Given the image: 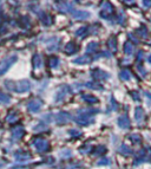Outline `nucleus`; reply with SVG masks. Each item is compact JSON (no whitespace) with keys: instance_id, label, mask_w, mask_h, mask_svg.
<instances>
[{"instance_id":"39","label":"nucleus","mask_w":151,"mask_h":169,"mask_svg":"<svg viewBox=\"0 0 151 169\" xmlns=\"http://www.w3.org/2000/svg\"><path fill=\"white\" fill-rule=\"evenodd\" d=\"M60 155H63L65 159H67L72 155V151L71 150H63V151H60Z\"/></svg>"},{"instance_id":"20","label":"nucleus","mask_w":151,"mask_h":169,"mask_svg":"<svg viewBox=\"0 0 151 169\" xmlns=\"http://www.w3.org/2000/svg\"><path fill=\"white\" fill-rule=\"evenodd\" d=\"M107 45H109V49H110L111 51H113V52H115V51L117 50V39H116L115 36H112V37L109 38Z\"/></svg>"},{"instance_id":"41","label":"nucleus","mask_w":151,"mask_h":169,"mask_svg":"<svg viewBox=\"0 0 151 169\" xmlns=\"http://www.w3.org/2000/svg\"><path fill=\"white\" fill-rule=\"evenodd\" d=\"M131 96L133 97V99H135L136 102H141V97H139V95H138V92H136V91H132V92H131Z\"/></svg>"},{"instance_id":"26","label":"nucleus","mask_w":151,"mask_h":169,"mask_svg":"<svg viewBox=\"0 0 151 169\" xmlns=\"http://www.w3.org/2000/svg\"><path fill=\"white\" fill-rule=\"evenodd\" d=\"M7 122L8 123H16L18 120H19V115L18 112H11L8 116H7Z\"/></svg>"},{"instance_id":"18","label":"nucleus","mask_w":151,"mask_h":169,"mask_svg":"<svg viewBox=\"0 0 151 169\" xmlns=\"http://www.w3.org/2000/svg\"><path fill=\"white\" fill-rule=\"evenodd\" d=\"M20 26L22 29H30L31 27V19L27 16H24L20 19Z\"/></svg>"},{"instance_id":"9","label":"nucleus","mask_w":151,"mask_h":169,"mask_svg":"<svg viewBox=\"0 0 151 169\" xmlns=\"http://www.w3.org/2000/svg\"><path fill=\"white\" fill-rule=\"evenodd\" d=\"M41 107H43V101H40V99H32L27 104V110L30 112H38L40 110Z\"/></svg>"},{"instance_id":"7","label":"nucleus","mask_w":151,"mask_h":169,"mask_svg":"<svg viewBox=\"0 0 151 169\" xmlns=\"http://www.w3.org/2000/svg\"><path fill=\"white\" fill-rule=\"evenodd\" d=\"M112 12H113V7L110 3H105L104 6L102 7V11L99 12V16L104 18V19H110L111 18V14H112Z\"/></svg>"},{"instance_id":"17","label":"nucleus","mask_w":151,"mask_h":169,"mask_svg":"<svg viewBox=\"0 0 151 169\" xmlns=\"http://www.w3.org/2000/svg\"><path fill=\"white\" fill-rule=\"evenodd\" d=\"M135 118H136V122L137 123H141L144 118V110L139 107V108H136V111H135Z\"/></svg>"},{"instance_id":"31","label":"nucleus","mask_w":151,"mask_h":169,"mask_svg":"<svg viewBox=\"0 0 151 169\" xmlns=\"http://www.w3.org/2000/svg\"><path fill=\"white\" fill-rule=\"evenodd\" d=\"M97 49H98V43L92 42V43H90L89 45H87V47H86V52H90V53H92V52H95Z\"/></svg>"},{"instance_id":"19","label":"nucleus","mask_w":151,"mask_h":169,"mask_svg":"<svg viewBox=\"0 0 151 169\" xmlns=\"http://www.w3.org/2000/svg\"><path fill=\"white\" fill-rule=\"evenodd\" d=\"M85 86L93 89V90H104V86L99 82H87V83H85Z\"/></svg>"},{"instance_id":"50","label":"nucleus","mask_w":151,"mask_h":169,"mask_svg":"<svg viewBox=\"0 0 151 169\" xmlns=\"http://www.w3.org/2000/svg\"><path fill=\"white\" fill-rule=\"evenodd\" d=\"M1 5H3V4H1V3H0V11H1V10H3V6H1Z\"/></svg>"},{"instance_id":"33","label":"nucleus","mask_w":151,"mask_h":169,"mask_svg":"<svg viewBox=\"0 0 151 169\" xmlns=\"http://www.w3.org/2000/svg\"><path fill=\"white\" fill-rule=\"evenodd\" d=\"M41 21L45 26H50V25H52V17L51 16H44L41 18Z\"/></svg>"},{"instance_id":"34","label":"nucleus","mask_w":151,"mask_h":169,"mask_svg":"<svg viewBox=\"0 0 151 169\" xmlns=\"http://www.w3.org/2000/svg\"><path fill=\"white\" fill-rule=\"evenodd\" d=\"M106 150H107V149H106L104 146H100V147H97V148L95 149L93 154H95V155H103V154L106 153Z\"/></svg>"},{"instance_id":"12","label":"nucleus","mask_w":151,"mask_h":169,"mask_svg":"<svg viewBox=\"0 0 151 169\" xmlns=\"http://www.w3.org/2000/svg\"><path fill=\"white\" fill-rule=\"evenodd\" d=\"M117 124L120 129H128L130 128V120L128 115H120L117 120Z\"/></svg>"},{"instance_id":"23","label":"nucleus","mask_w":151,"mask_h":169,"mask_svg":"<svg viewBox=\"0 0 151 169\" xmlns=\"http://www.w3.org/2000/svg\"><path fill=\"white\" fill-rule=\"evenodd\" d=\"M32 62H33V69H40L41 68V65H43V63H41V58H40V56L39 55H34V57H33V59H32Z\"/></svg>"},{"instance_id":"10","label":"nucleus","mask_w":151,"mask_h":169,"mask_svg":"<svg viewBox=\"0 0 151 169\" xmlns=\"http://www.w3.org/2000/svg\"><path fill=\"white\" fill-rule=\"evenodd\" d=\"M71 14L74 19H77V20H86L91 17V13L87 12V11H73Z\"/></svg>"},{"instance_id":"25","label":"nucleus","mask_w":151,"mask_h":169,"mask_svg":"<svg viewBox=\"0 0 151 169\" xmlns=\"http://www.w3.org/2000/svg\"><path fill=\"white\" fill-rule=\"evenodd\" d=\"M124 53L127 56H131L133 53V45L130 42H127L124 44Z\"/></svg>"},{"instance_id":"38","label":"nucleus","mask_w":151,"mask_h":169,"mask_svg":"<svg viewBox=\"0 0 151 169\" xmlns=\"http://www.w3.org/2000/svg\"><path fill=\"white\" fill-rule=\"evenodd\" d=\"M79 151H80L82 154H86V153H90V151H91V147H89V146H84V147L79 148Z\"/></svg>"},{"instance_id":"2","label":"nucleus","mask_w":151,"mask_h":169,"mask_svg":"<svg viewBox=\"0 0 151 169\" xmlns=\"http://www.w3.org/2000/svg\"><path fill=\"white\" fill-rule=\"evenodd\" d=\"M32 146L35 148L38 153H46L50 150V143L47 140L43 137H38L32 142Z\"/></svg>"},{"instance_id":"49","label":"nucleus","mask_w":151,"mask_h":169,"mask_svg":"<svg viewBox=\"0 0 151 169\" xmlns=\"http://www.w3.org/2000/svg\"><path fill=\"white\" fill-rule=\"evenodd\" d=\"M5 164V162H3V161H0V167H3Z\"/></svg>"},{"instance_id":"45","label":"nucleus","mask_w":151,"mask_h":169,"mask_svg":"<svg viewBox=\"0 0 151 169\" xmlns=\"http://www.w3.org/2000/svg\"><path fill=\"white\" fill-rule=\"evenodd\" d=\"M100 56H103V57H111L110 52H107V51H103V52H102V55H100Z\"/></svg>"},{"instance_id":"40","label":"nucleus","mask_w":151,"mask_h":169,"mask_svg":"<svg viewBox=\"0 0 151 169\" xmlns=\"http://www.w3.org/2000/svg\"><path fill=\"white\" fill-rule=\"evenodd\" d=\"M137 69H138V71H139V73H141V76H146V70L143 68V66H141V65H137Z\"/></svg>"},{"instance_id":"27","label":"nucleus","mask_w":151,"mask_h":169,"mask_svg":"<svg viewBox=\"0 0 151 169\" xmlns=\"http://www.w3.org/2000/svg\"><path fill=\"white\" fill-rule=\"evenodd\" d=\"M119 77L122 78L123 81H125V82L130 81V79H131V75H130V71H128V70H123V71H120V73H119Z\"/></svg>"},{"instance_id":"46","label":"nucleus","mask_w":151,"mask_h":169,"mask_svg":"<svg viewBox=\"0 0 151 169\" xmlns=\"http://www.w3.org/2000/svg\"><path fill=\"white\" fill-rule=\"evenodd\" d=\"M129 37H130V38L132 39V40H133L135 43H138V39H137V38H136V37H135V36H133L132 33H130V34H129Z\"/></svg>"},{"instance_id":"5","label":"nucleus","mask_w":151,"mask_h":169,"mask_svg":"<svg viewBox=\"0 0 151 169\" xmlns=\"http://www.w3.org/2000/svg\"><path fill=\"white\" fill-rule=\"evenodd\" d=\"M71 121V115L69 112H65V111H60L56 115V122L59 124V125H64L66 123H69Z\"/></svg>"},{"instance_id":"28","label":"nucleus","mask_w":151,"mask_h":169,"mask_svg":"<svg viewBox=\"0 0 151 169\" xmlns=\"http://www.w3.org/2000/svg\"><path fill=\"white\" fill-rule=\"evenodd\" d=\"M87 31H89V29H87L86 26H83V27H80L76 31V36L77 37H85L87 34Z\"/></svg>"},{"instance_id":"29","label":"nucleus","mask_w":151,"mask_h":169,"mask_svg":"<svg viewBox=\"0 0 151 169\" xmlns=\"http://www.w3.org/2000/svg\"><path fill=\"white\" fill-rule=\"evenodd\" d=\"M136 32H137V34H139L143 38H146L148 37V29H146V26H141L139 29H137Z\"/></svg>"},{"instance_id":"24","label":"nucleus","mask_w":151,"mask_h":169,"mask_svg":"<svg viewBox=\"0 0 151 169\" xmlns=\"http://www.w3.org/2000/svg\"><path fill=\"white\" fill-rule=\"evenodd\" d=\"M82 99L85 101V102H87V103H91V104L98 103V98L96 96H93V95H83L82 96Z\"/></svg>"},{"instance_id":"43","label":"nucleus","mask_w":151,"mask_h":169,"mask_svg":"<svg viewBox=\"0 0 151 169\" xmlns=\"http://www.w3.org/2000/svg\"><path fill=\"white\" fill-rule=\"evenodd\" d=\"M124 19H125V16H124V13L122 12L120 16H119V18H118V23H119V24H123V23H124Z\"/></svg>"},{"instance_id":"22","label":"nucleus","mask_w":151,"mask_h":169,"mask_svg":"<svg viewBox=\"0 0 151 169\" xmlns=\"http://www.w3.org/2000/svg\"><path fill=\"white\" fill-rule=\"evenodd\" d=\"M118 153L122 154V155H131L133 151H132V149H131L129 146H127V144H122L120 148H118Z\"/></svg>"},{"instance_id":"21","label":"nucleus","mask_w":151,"mask_h":169,"mask_svg":"<svg viewBox=\"0 0 151 169\" xmlns=\"http://www.w3.org/2000/svg\"><path fill=\"white\" fill-rule=\"evenodd\" d=\"M11 103V97L3 92V91H0V104H4V105H8V104Z\"/></svg>"},{"instance_id":"8","label":"nucleus","mask_w":151,"mask_h":169,"mask_svg":"<svg viewBox=\"0 0 151 169\" xmlns=\"http://www.w3.org/2000/svg\"><path fill=\"white\" fill-rule=\"evenodd\" d=\"M91 76L92 78H95L96 81H103V79H107V78L110 77V75L103 70L100 69H93L92 72H91Z\"/></svg>"},{"instance_id":"11","label":"nucleus","mask_w":151,"mask_h":169,"mask_svg":"<svg viewBox=\"0 0 151 169\" xmlns=\"http://www.w3.org/2000/svg\"><path fill=\"white\" fill-rule=\"evenodd\" d=\"M57 6H56V8L57 10H59L60 12H63V13H65V12H73L74 10H73V6H72V4L71 3H66V1H61V3H57L56 4Z\"/></svg>"},{"instance_id":"30","label":"nucleus","mask_w":151,"mask_h":169,"mask_svg":"<svg viewBox=\"0 0 151 169\" xmlns=\"http://www.w3.org/2000/svg\"><path fill=\"white\" fill-rule=\"evenodd\" d=\"M58 65H59V58L58 57H51L50 58V66H51L52 69H56L58 68Z\"/></svg>"},{"instance_id":"32","label":"nucleus","mask_w":151,"mask_h":169,"mask_svg":"<svg viewBox=\"0 0 151 169\" xmlns=\"http://www.w3.org/2000/svg\"><path fill=\"white\" fill-rule=\"evenodd\" d=\"M5 88L10 91H16V83L12 81H6L5 82Z\"/></svg>"},{"instance_id":"4","label":"nucleus","mask_w":151,"mask_h":169,"mask_svg":"<svg viewBox=\"0 0 151 169\" xmlns=\"http://www.w3.org/2000/svg\"><path fill=\"white\" fill-rule=\"evenodd\" d=\"M69 94H70V88H69L67 85H63V86L59 88L58 91H57V94H56V96H54V102H56V103H59V102H61V101H64Z\"/></svg>"},{"instance_id":"14","label":"nucleus","mask_w":151,"mask_h":169,"mask_svg":"<svg viewBox=\"0 0 151 169\" xmlns=\"http://www.w3.org/2000/svg\"><path fill=\"white\" fill-rule=\"evenodd\" d=\"M91 60H92V58H91L89 55H83V56H80V57H78V58L73 59L72 63L78 64V65H84V64H90Z\"/></svg>"},{"instance_id":"13","label":"nucleus","mask_w":151,"mask_h":169,"mask_svg":"<svg viewBox=\"0 0 151 169\" xmlns=\"http://www.w3.org/2000/svg\"><path fill=\"white\" fill-rule=\"evenodd\" d=\"M25 135V129L22 127H16L12 130V138L13 141H19L21 140V137Z\"/></svg>"},{"instance_id":"47","label":"nucleus","mask_w":151,"mask_h":169,"mask_svg":"<svg viewBox=\"0 0 151 169\" xmlns=\"http://www.w3.org/2000/svg\"><path fill=\"white\" fill-rule=\"evenodd\" d=\"M145 96H146V97H149V98L151 99V94H149V92H145Z\"/></svg>"},{"instance_id":"35","label":"nucleus","mask_w":151,"mask_h":169,"mask_svg":"<svg viewBox=\"0 0 151 169\" xmlns=\"http://www.w3.org/2000/svg\"><path fill=\"white\" fill-rule=\"evenodd\" d=\"M69 134L71 136L76 137V136H80L82 135V131H80V130H77V129H71V130H69Z\"/></svg>"},{"instance_id":"3","label":"nucleus","mask_w":151,"mask_h":169,"mask_svg":"<svg viewBox=\"0 0 151 169\" xmlns=\"http://www.w3.org/2000/svg\"><path fill=\"white\" fill-rule=\"evenodd\" d=\"M17 59H18V57L16 55H13V56H10L8 58L4 59L1 63H0V76L5 75L10 70V68L12 66V65L17 62Z\"/></svg>"},{"instance_id":"1","label":"nucleus","mask_w":151,"mask_h":169,"mask_svg":"<svg viewBox=\"0 0 151 169\" xmlns=\"http://www.w3.org/2000/svg\"><path fill=\"white\" fill-rule=\"evenodd\" d=\"M97 112H98L97 109H91V110L84 109V110H79L78 114H77V116H76V118H74V122L77 123V124H79V125H83V127L89 125V124H91V123L95 122L92 115H95Z\"/></svg>"},{"instance_id":"15","label":"nucleus","mask_w":151,"mask_h":169,"mask_svg":"<svg viewBox=\"0 0 151 169\" xmlns=\"http://www.w3.org/2000/svg\"><path fill=\"white\" fill-rule=\"evenodd\" d=\"M14 157H16L17 161H20L21 162V161H27V160H30L31 159V155L29 153H26V151L19 150L17 153H14Z\"/></svg>"},{"instance_id":"16","label":"nucleus","mask_w":151,"mask_h":169,"mask_svg":"<svg viewBox=\"0 0 151 169\" xmlns=\"http://www.w3.org/2000/svg\"><path fill=\"white\" fill-rule=\"evenodd\" d=\"M76 51H77V46H76V44L73 42L67 43L65 45V47H64V52H65V53H67V55H72V53H74Z\"/></svg>"},{"instance_id":"36","label":"nucleus","mask_w":151,"mask_h":169,"mask_svg":"<svg viewBox=\"0 0 151 169\" xmlns=\"http://www.w3.org/2000/svg\"><path fill=\"white\" fill-rule=\"evenodd\" d=\"M130 138H131V141H132L133 143H141V136L137 135V134H132V135L130 136Z\"/></svg>"},{"instance_id":"37","label":"nucleus","mask_w":151,"mask_h":169,"mask_svg":"<svg viewBox=\"0 0 151 169\" xmlns=\"http://www.w3.org/2000/svg\"><path fill=\"white\" fill-rule=\"evenodd\" d=\"M109 163H110V160H109L107 157H103L102 160H99V161L97 162L98 166H106V164H109Z\"/></svg>"},{"instance_id":"48","label":"nucleus","mask_w":151,"mask_h":169,"mask_svg":"<svg viewBox=\"0 0 151 169\" xmlns=\"http://www.w3.org/2000/svg\"><path fill=\"white\" fill-rule=\"evenodd\" d=\"M148 62L151 64V55H150V56H148Z\"/></svg>"},{"instance_id":"42","label":"nucleus","mask_w":151,"mask_h":169,"mask_svg":"<svg viewBox=\"0 0 151 169\" xmlns=\"http://www.w3.org/2000/svg\"><path fill=\"white\" fill-rule=\"evenodd\" d=\"M143 58H144V52L139 51V52H138V56H137V62H141Z\"/></svg>"},{"instance_id":"44","label":"nucleus","mask_w":151,"mask_h":169,"mask_svg":"<svg viewBox=\"0 0 151 169\" xmlns=\"http://www.w3.org/2000/svg\"><path fill=\"white\" fill-rule=\"evenodd\" d=\"M143 5H144L145 7H150V6H151V1H150V0H144V1H143Z\"/></svg>"},{"instance_id":"6","label":"nucleus","mask_w":151,"mask_h":169,"mask_svg":"<svg viewBox=\"0 0 151 169\" xmlns=\"http://www.w3.org/2000/svg\"><path fill=\"white\" fill-rule=\"evenodd\" d=\"M30 89H31V83L27 79L19 81V82L16 83V92H19V94L27 92Z\"/></svg>"}]
</instances>
